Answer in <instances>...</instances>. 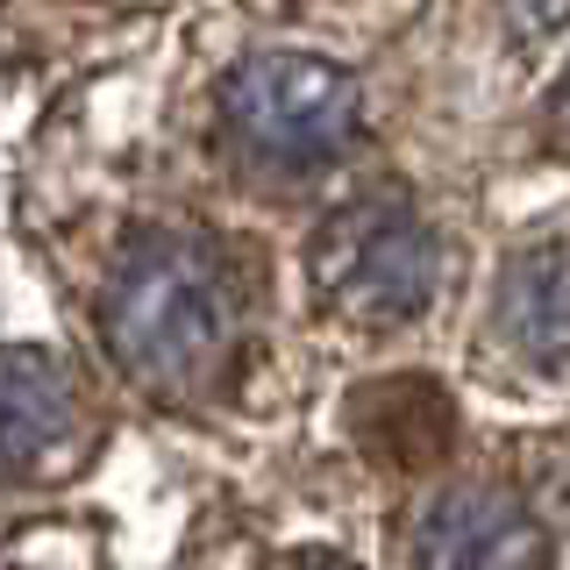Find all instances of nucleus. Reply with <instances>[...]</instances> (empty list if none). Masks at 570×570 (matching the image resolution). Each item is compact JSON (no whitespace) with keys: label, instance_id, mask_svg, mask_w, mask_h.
Masks as SVG:
<instances>
[{"label":"nucleus","instance_id":"nucleus-1","mask_svg":"<svg viewBox=\"0 0 570 570\" xmlns=\"http://www.w3.org/2000/svg\"><path fill=\"white\" fill-rule=\"evenodd\" d=\"M243 335V293L207 236L150 228L100 285V343L157 400H193L228 371Z\"/></svg>","mask_w":570,"mask_h":570},{"label":"nucleus","instance_id":"nucleus-2","mask_svg":"<svg viewBox=\"0 0 570 570\" xmlns=\"http://www.w3.org/2000/svg\"><path fill=\"white\" fill-rule=\"evenodd\" d=\"M435 285H442V243L428 236V222L406 200L371 193V200H350L335 222H321L314 293L343 321H364V328L414 321L428 314Z\"/></svg>","mask_w":570,"mask_h":570},{"label":"nucleus","instance_id":"nucleus-3","mask_svg":"<svg viewBox=\"0 0 570 570\" xmlns=\"http://www.w3.org/2000/svg\"><path fill=\"white\" fill-rule=\"evenodd\" d=\"M222 121L243 136V150L272 165H328L335 150L356 142L364 100L343 65L307 58V50H264L222 79Z\"/></svg>","mask_w":570,"mask_h":570},{"label":"nucleus","instance_id":"nucleus-4","mask_svg":"<svg viewBox=\"0 0 570 570\" xmlns=\"http://www.w3.org/2000/svg\"><path fill=\"white\" fill-rule=\"evenodd\" d=\"M86 442H94V414L65 356L0 350V485L65 471Z\"/></svg>","mask_w":570,"mask_h":570},{"label":"nucleus","instance_id":"nucleus-5","mask_svg":"<svg viewBox=\"0 0 570 570\" xmlns=\"http://www.w3.org/2000/svg\"><path fill=\"white\" fill-rule=\"evenodd\" d=\"M549 534L542 521L499 485H450L414 521V570H542Z\"/></svg>","mask_w":570,"mask_h":570},{"label":"nucleus","instance_id":"nucleus-6","mask_svg":"<svg viewBox=\"0 0 570 570\" xmlns=\"http://www.w3.org/2000/svg\"><path fill=\"white\" fill-rule=\"evenodd\" d=\"M499 335L528 356V364H570V249L542 243L499 272Z\"/></svg>","mask_w":570,"mask_h":570},{"label":"nucleus","instance_id":"nucleus-7","mask_svg":"<svg viewBox=\"0 0 570 570\" xmlns=\"http://www.w3.org/2000/svg\"><path fill=\"white\" fill-rule=\"evenodd\" d=\"M350 428L385 463H435L450 450V392L428 379H379L350 400Z\"/></svg>","mask_w":570,"mask_h":570},{"label":"nucleus","instance_id":"nucleus-8","mask_svg":"<svg viewBox=\"0 0 570 570\" xmlns=\"http://www.w3.org/2000/svg\"><path fill=\"white\" fill-rule=\"evenodd\" d=\"M507 22L521 36H549L570 22V0H507Z\"/></svg>","mask_w":570,"mask_h":570},{"label":"nucleus","instance_id":"nucleus-9","mask_svg":"<svg viewBox=\"0 0 570 570\" xmlns=\"http://www.w3.org/2000/svg\"><path fill=\"white\" fill-rule=\"evenodd\" d=\"M542 121H549V136L570 150V65H563V79H557V94H549V107H542Z\"/></svg>","mask_w":570,"mask_h":570},{"label":"nucleus","instance_id":"nucleus-10","mask_svg":"<svg viewBox=\"0 0 570 570\" xmlns=\"http://www.w3.org/2000/svg\"><path fill=\"white\" fill-rule=\"evenodd\" d=\"M278 570H356V563H343V557H321V549H307V557H285Z\"/></svg>","mask_w":570,"mask_h":570}]
</instances>
